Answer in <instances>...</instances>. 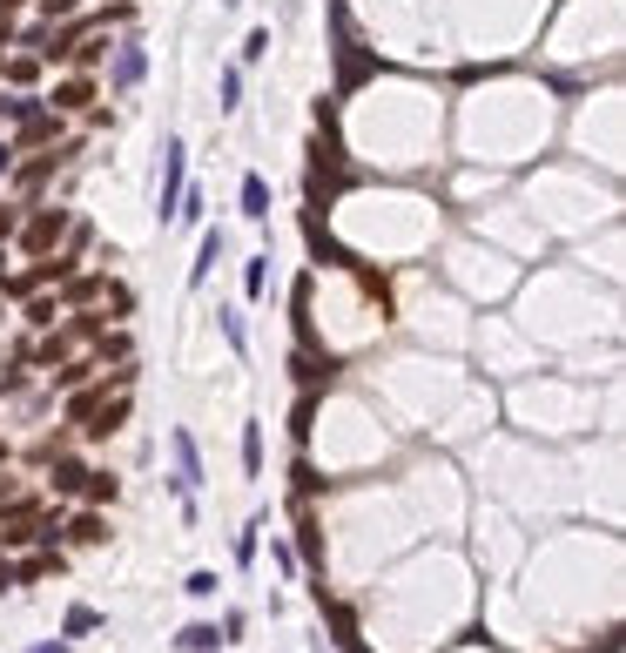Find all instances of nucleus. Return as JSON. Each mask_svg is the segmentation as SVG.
Segmentation results:
<instances>
[{"mask_svg": "<svg viewBox=\"0 0 626 653\" xmlns=\"http://www.w3.org/2000/svg\"><path fill=\"white\" fill-rule=\"evenodd\" d=\"M142 47H121V55H115V88H135V81H142Z\"/></svg>", "mask_w": 626, "mask_h": 653, "instance_id": "nucleus-5", "label": "nucleus"}, {"mask_svg": "<svg viewBox=\"0 0 626 653\" xmlns=\"http://www.w3.org/2000/svg\"><path fill=\"white\" fill-rule=\"evenodd\" d=\"M216 256H222V230H209V236H202V256H196V270H189V283H202Z\"/></svg>", "mask_w": 626, "mask_h": 653, "instance_id": "nucleus-7", "label": "nucleus"}, {"mask_svg": "<svg viewBox=\"0 0 626 653\" xmlns=\"http://www.w3.org/2000/svg\"><path fill=\"white\" fill-rule=\"evenodd\" d=\"M34 653H67V647H61V640H41V647H34Z\"/></svg>", "mask_w": 626, "mask_h": 653, "instance_id": "nucleus-12", "label": "nucleus"}, {"mask_svg": "<svg viewBox=\"0 0 626 653\" xmlns=\"http://www.w3.org/2000/svg\"><path fill=\"white\" fill-rule=\"evenodd\" d=\"M236 101H242V75L230 67V75H222V108H236Z\"/></svg>", "mask_w": 626, "mask_h": 653, "instance_id": "nucleus-10", "label": "nucleus"}, {"mask_svg": "<svg viewBox=\"0 0 626 653\" xmlns=\"http://www.w3.org/2000/svg\"><path fill=\"white\" fill-rule=\"evenodd\" d=\"M7 162H14V148H7V142H0V168H7Z\"/></svg>", "mask_w": 626, "mask_h": 653, "instance_id": "nucleus-13", "label": "nucleus"}, {"mask_svg": "<svg viewBox=\"0 0 626 653\" xmlns=\"http://www.w3.org/2000/svg\"><path fill=\"white\" fill-rule=\"evenodd\" d=\"M0 587H7V566H0Z\"/></svg>", "mask_w": 626, "mask_h": 653, "instance_id": "nucleus-14", "label": "nucleus"}, {"mask_svg": "<svg viewBox=\"0 0 626 653\" xmlns=\"http://www.w3.org/2000/svg\"><path fill=\"white\" fill-rule=\"evenodd\" d=\"M242 216H256V222L270 216V182L263 176H242Z\"/></svg>", "mask_w": 626, "mask_h": 653, "instance_id": "nucleus-4", "label": "nucleus"}, {"mask_svg": "<svg viewBox=\"0 0 626 653\" xmlns=\"http://www.w3.org/2000/svg\"><path fill=\"white\" fill-rule=\"evenodd\" d=\"M176 647H182V653H216V647H222V633H216V627H182V640H176Z\"/></svg>", "mask_w": 626, "mask_h": 653, "instance_id": "nucleus-6", "label": "nucleus"}, {"mask_svg": "<svg viewBox=\"0 0 626 653\" xmlns=\"http://www.w3.org/2000/svg\"><path fill=\"white\" fill-rule=\"evenodd\" d=\"M182 593H196V599H209V593H216V573H189V587Z\"/></svg>", "mask_w": 626, "mask_h": 653, "instance_id": "nucleus-11", "label": "nucleus"}, {"mask_svg": "<svg viewBox=\"0 0 626 653\" xmlns=\"http://www.w3.org/2000/svg\"><path fill=\"white\" fill-rule=\"evenodd\" d=\"M169 444H176V485H182V492H196V485H202V458H196V438H189V432H176Z\"/></svg>", "mask_w": 626, "mask_h": 653, "instance_id": "nucleus-1", "label": "nucleus"}, {"mask_svg": "<svg viewBox=\"0 0 626 653\" xmlns=\"http://www.w3.org/2000/svg\"><path fill=\"white\" fill-rule=\"evenodd\" d=\"M242 465H250V472L263 465V432H256V424H250V432H242Z\"/></svg>", "mask_w": 626, "mask_h": 653, "instance_id": "nucleus-8", "label": "nucleus"}, {"mask_svg": "<svg viewBox=\"0 0 626 653\" xmlns=\"http://www.w3.org/2000/svg\"><path fill=\"white\" fill-rule=\"evenodd\" d=\"M61 230H67V216L55 209V216H34L27 222V250H55L61 243Z\"/></svg>", "mask_w": 626, "mask_h": 653, "instance_id": "nucleus-3", "label": "nucleus"}, {"mask_svg": "<svg viewBox=\"0 0 626 653\" xmlns=\"http://www.w3.org/2000/svg\"><path fill=\"white\" fill-rule=\"evenodd\" d=\"M55 101H61V108H81V101H88V81H67V88H61Z\"/></svg>", "mask_w": 626, "mask_h": 653, "instance_id": "nucleus-9", "label": "nucleus"}, {"mask_svg": "<svg viewBox=\"0 0 626 653\" xmlns=\"http://www.w3.org/2000/svg\"><path fill=\"white\" fill-rule=\"evenodd\" d=\"M176 196H182V142L169 135V148H162V209H176Z\"/></svg>", "mask_w": 626, "mask_h": 653, "instance_id": "nucleus-2", "label": "nucleus"}]
</instances>
